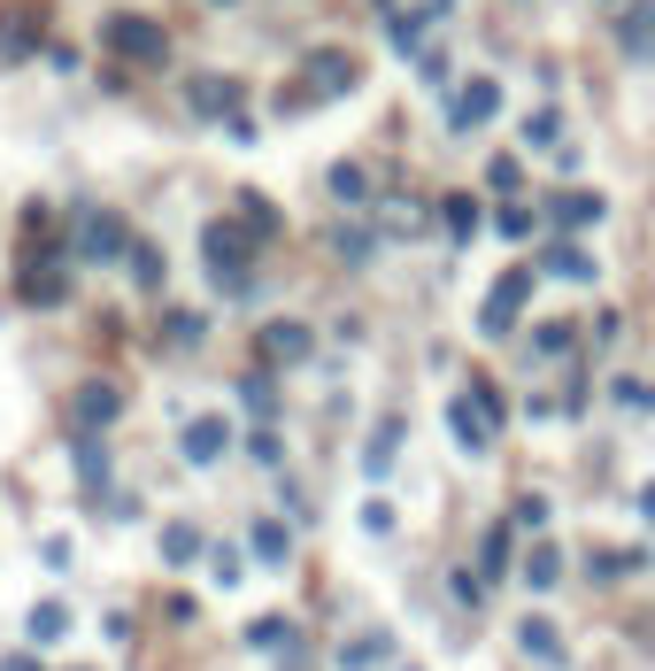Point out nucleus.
Masks as SVG:
<instances>
[{"label": "nucleus", "mask_w": 655, "mask_h": 671, "mask_svg": "<svg viewBox=\"0 0 655 671\" xmlns=\"http://www.w3.org/2000/svg\"><path fill=\"white\" fill-rule=\"evenodd\" d=\"M39 32H47V16L32 9V0H16V9L0 16V54H24V47H39Z\"/></svg>", "instance_id": "20e7f679"}, {"label": "nucleus", "mask_w": 655, "mask_h": 671, "mask_svg": "<svg viewBox=\"0 0 655 671\" xmlns=\"http://www.w3.org/2000/svg\"><path fill=\"white\" fill-rule=\"evenodd\" d=\"M255 556L263 563H286V525H255Z\"/></svg>", "instance_id": "5701e85b"}, {"label": "nucleus", "mask_w": 655, "mask_h": 671, "mask_svg": "<svg viewBox=\"0 0 655 671\" xmlns=\"http://www.w3.org/2000/svg\"><path fill=\"white\" fill-rule=\"evenodd\" d=\"M263 356H270V363H301V356H308V324H270V332H263Z\"/></svg>", "instance_id": "6e6552de"}, {"label": "nucleus", "mask_w": 655, "mask_h": 671, "mask_svg": "<svg viewBox=\"0 0 655 671\" xmlns=\"http://www.w3.org/2000/svg\"><path fill=\"white\" fill-rule=\"evenodd\" d=\"M224 440H231V433L216 425V417H201V425L186 433V456H193V463H216V456H224Z\"/></svg>", "instance_id": "9b49d317"}, {"label": "nucleus", "mask_w": 655, "mask_h": 671, "mask_svg": "<svg viewBox=\"0 0 655 671\" xmlns=\"http://www.w3.org/2000/svg\"><path fill=\"white\" fill-rule=\"evenodd\" d=\"M209 271H216L224 286H239V232H231V224H209Z\"/></svg>", "instance_id": "0eeeda50"}, {"label": "nucleus", "mask_w": 655, "mask_h": 671, "mask_svg": "<svg viewBox=\"0 0 655 671\" xmlns=\"http://www.w3.org/2000/svg\"><path fill=\"white\" fill-rule=\"evenodd\" d=\"M116 247H124V224H116V216H93V224H86V256H101V263H109Z\"/></svg>", "instance_id": "2eb2a0df"}, {"label": "nucleus", "mask_w": 655, "mask_h": 671, "mask_svg": "<svg viewBox=\"0 0 655 671\" xmlns=\"http://www.w3.org/2000/svg\"><path fill=\"white\" fill-rule=\"evenodd\" d=\"M602 209H609L602 194H563L555 201V224H602Z\"/></svg>", "instance_id": "ddd939ff"}, {"label": "nucleus", "mask_w": 655, "mask_h": 671, "mask_svg": "<svg viewBox=\"0 0 655 671\" xmlns=\"http://www.w3.org/2000/svg\"><path fill=\"white\" fill-rule=\"evenodd\" d=\"M448 417H455V440H463L470 456H486V448H494V425H486V409H478L470 394H463V401H455Z\"/></svg>", "instance_id": "423d86ee"}, {"label": "nucleus", "mask_w": 655, "mask_h": 671, "mask_svg": "<svg viewBox=\"0 0 655 671\" xmlns=\"http://www.w3.org/2000/svg\"><path fill=\"white\" fill-rule=\"evenodd\" d=\"M432 16H440V9H408V16H393V47H417Z\"/></svg>", "instance_id": "aec40b11"}, {"label": "nucleus", "mask_w": 655, "mask_h": 671, "mask_svg": "<svg viewBox=\"0 0 655 671\" xmlns=\"http://www.w3.org/2000/svg\"><path fill=\"white\" fill-rule=\"evenodd\" d=\"M532 348H540V356H555V348H570V324H540V332H532Z\"/></svg>", "instance_id": "393cba45"}, {"label": "nucleus", "mask_w": 655, "mask_h": 671, "mask_svg": "<svg viewBox=\"0 0 655 671\" xmlns=\"http://www.w3.org/2000/svg\"><path fill=\"white\" fill-rule=\"evenodd\" d=\"M393 440H401V425H386V433L370 440V471H386V463H393Z\"/></svg>", "instance_id": "bb28decb"}, {"label": "nucleus", "mask_w": 655, "mask_h": 671, "mask_svg": "<svg viewBox=\"0 0 655 671\" xmlns=\"http://www.w3.org/2000/svg\"><path fill=\"white\" fill-rule=\"evenodd\" d=\"M525 579H532V586H540V595H547V586L563 579V556H555V548H532V563H525Z\"/></svg>", "instance_id": "f3484780"}, {"label": "nucleus", "mask_w": 655, "mask_h": 671, "mask_svg": "<svg viewBox=\"0 0 655 671\" xmlns=\"http://www.w3.org/2000/svg\"><path fill=\"white\" fill-rule=\"evenodd\" d=\"M525 294H532V271H509L494 294H486V309H478V332H486V340H502V332L525 316Z\"/></svg>", "instance_id": "f03ea898"}, {"label": "nucleus", "mask_w": 655, "mask_h": 671, "mask_svg": "<svg viewBox=\"0 0 655 671\" xmlns=\"http://www.w3.org/2000/svg\"><path fill=\"white\" fill-rule=\"evenodd\" d=\"M62 625H70V618H62V610H32V641H54V633H62Z\"/></svg>", "instance_id": "cd10ccee"}, {"label": "nucleus", "mask_w": 655, "mask_h": 671, "mask_svg": "<svg viewBox=\"0 0 655 671\" xmlns=\"http://www.w3.org/2000/svg\"><path fill=\"white\" fill-rule=\"evenodd\" d=\"M494 109H502V86H494V77H470V86L455 94V132H478Z\"/></svg>", "instance_id": "7ed1b4c3"}, {"label": "nucleus", "mask_w": 655, "mask_h": 671, "mask_svg": "<svg viewBox=\"0 0 655 671\" xmlns=\"http://www.w3.org/2000/svg\"><path fill=\"white\" fill-rule=\"evenodd\" d=\"M486 571H494V579L509 571V533H486Z\"/></svg>", "instance_id": "a878e982"}, {"label": "nucleus", "mask_w": 655, "mask_h": 671, "mask_svg": "<svg viewBox=\"0 0 655 671\" xmlns=\"http://www.w3.org/2000/svg\"><path fill=\"white\" fill-rule=\"evenodd\" d=\"M640 510H647V525H655V486H640Z\"/></svg>", "instance_id": "c756f323"}, {"label": "nucleus", "mask_w": 655, "mask_h": 671, "mask_svg": "<svg viewBox=\"0 0 655 671\" xmlns=\"http://www.w3.org/2000/svg\"><path fill=\"white\" fill-rule=\"evenodd\" d=\"M617 39H625V54H632V62H655V0H640V9H625Z\"/></svg>", "instance_id": "39448f33"}, {"label": "nucleus", "mask_w": 655, "mask_h": 671, "mask_svg": "<svg viewBox=\"0 0 655 671\" xmlns=\"http://www.w3.org/2000/svg\"><path fill=\"white\" fill-rule=\"evenodd\" d=\"M532 232V209H502V239H525Z\"/></svg>", "instance_id": "c85d7f7f"}, {"label": "nucleus", "mask_w": 655, "mask_h": 671, "mask_svg": "<svg viewBox=\"0 0 655 671\" xmlns=\"http://www.w3.org/2000/svg\"><path fill=\"white\" fill-rule=\"evenodd\" d=\"M332 194H340V201H363V194H370V178L355 171V162H340V171H332Z\"/></svg>", "instance_id": "412c9836"}, {"label": "nucleus", "mask_w": 655, "mask_h": 671, "mask_svg": "<svg viewBox=\"0 0 655 671\" xmlns=\"http://www.w3.org/2000/svg\"><path fill=\"white\" fill-rule=\"evenodd\" d=\"M448 232H455V239L478 232V201H470V194H448Z\"/></svg>", "instance_id": "a211bd4d"}, {"label": "nucleus", "mask_w": 655, "mask_h": 671, "mask_svg": "<svg viewBox=\"0 0 655 671\" xmlns=\"http://www.w3.org/2000/svg\"><path fill=\"white\" fill-rule=\"evenodd\" d=\"M609 401H617V409H655V386H647V378H617Z\"/></svg>", "instance_id": "6ab92c4d"}, {"label": "nucleus", "mask_w": 655, "mask_h": 671, "mask_svg": "<svg viewBox=\"0 0 655 671\" xmlns=\"http://www.w3.org/2000/svg\"><path fill=\"white\" fill-rule=\"evenodd\" d=\"M547 271H555V278H579V286H594V278H602V263H594V256H579V247H555Z\"/></svg>", "instance_id": "f8f14e48"}, {"label": "nucleus", "mask_w": 655, "mask_h": 671, "mask_svg": "<svg viewBox=\"0 0 655 671\" xmlns=\"http://www.w3.org/2000/svg\"><path fill=\"white\" fill-rule=\"evenodd\" d=\"M308 70H316V94H348V86H355V62H348V54H316Z\"/></svg>", "instance_id": "9d476101"}, {"label": "nucleus", "mask_w": 655, "mask_h": 671, "mask_svg": "<svg viewBox=\"0 0 655 671\" xmlns=\"http://www.w3.org/2000/svg\"><path fill=\"white\" fill-rule=\"evenodd\" d=\"M525 139H532V147H555V139H563V116H555V109H540V116L525 124Z\"/></svg>", "instance_id": "4be33fe9"}, {"label": "nucleus", "mask_w": 655, "mask_h": 671, "mask_svg": "<svg viewBox=\"0 0 655 671\" xmlns=\"http://www.w3.org/2000/svg\"><path fill=\"white\" fill-rule=\"evenodd\" d=\"M193 101L216 116V109H231V101H239V86H231V77H201V86H193Z\"/></svg>", "instance_id": "dca6fc26"}, {"label": "nucleus", "mask_w": 655, "mask_h": 671, "mask_svg": "<svg viewBox=\"0 0 655 671\" xmlns=\"http://www.w3.org/2000/svg\"><path fill=\"white\" fill-rule=\"evenodd\" d=\"M370 656H386V633H363V641L348 648V671H370Z\"/></svg>", "instance_id": "b1692460"}, {"label": "nucleus", "mask_w": 655, "mask_h": 671, "mask_svg": "<svg viewBox=\"0 0 655 671\" xmlns=\"http://www.w3.org/2000/svg\"><path fill=\"white\" fill-rule=\"evenodd\" d=\"M116 417V386H86L77 394V425H109Z\"/></svg>", "instance_id": "4468645a"}, {"label": "nucleus", "mask_w": 655, "mask_h": 671, "mask_svg": "<svg viewBox=\"0 0 655 671\" xmlns=\"http://www.w3.org/2000/svg\"><path fill=\"white\" fill-rule=\"evenodd\" d=\"M517 641H525L540 663H563V633H555L547 618H525V625H517Z\"/></svg>", "instance_id": "1a4fd4ad"}, {"label": "nucleus", "mask_w": 655, "mask_h": 671, "mask_svg": "<svg viewBox=\"0 0 655 671\" xmlns=\"http://www.w3.org/2000/svg\"><path fill=\"white\" fill-rule=\"evenodd\" d=\"M101 39H109L116 54H131V62H162V54H171L162 24H147V16H109V24H101Z\"/></svg>", "instance_id": "f257e3e1"}]
</instances>
